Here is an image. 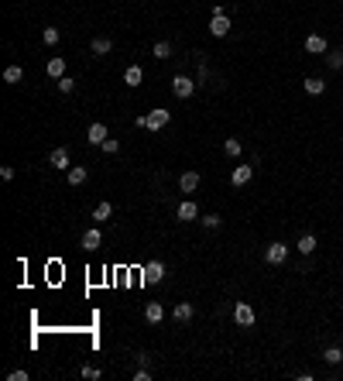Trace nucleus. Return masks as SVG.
Here are the masks:
<instances>
[{
    "mask_svg": "<svg viewBox=\"0 0 343 381\" xmlns=\"http://www.w3.org/2000/svg\"><path fill=\"white\" fill-rule=\"evenodd\" d=\"M264 261L268 265H285L288 261V244H282V241H274V244H268V251H264Z\"/></svg>",
    "mask_w": 343,
    "mask_h": 381,
    "instance_id": "f257e3e1",
    "label": "nucleus"
},
{
    "mask_svg": "<svg viewBox=\"0 0 343 381\" xmlns=\"http://www.w3.org/2000/svg\"><path fill=\"white\" fill-rule=\"evenodd\" d=\"M233 320H237V326H254L258 312H254L251 302H237V306H233Z\"/></svg>",
    "mask_w": 343,
    "mask_h": 381,
    "instance_id": "f03ea898",
    "label": "nucleus"
},
{
    "mask_svg": "<svg viewBox=\"0 0 343 381\" xmlns=\"http://www.w3.org/2000/svg\"><path fill=\"white\" fill-rule=\"evenodd\" d=\"M161 278H165V265H161V261H148V265L141 268V282H144V285H155Z\"/></svg>",
    "mask_w": 343,
    "mask_h": 381,
    "instance_id": "7ed1b4c3",
    "label": "nucleus"
},
{
    "mask_svg": "<svg viewBox=\"0 0 343 381\" xmlns=\"http://www.w3.org/2000/svg\"><path fill=\"white\" fill-rule=\"evenodd\" d=\"M172 93H175L179 100H189L196 93V82L189 79V76H175V79H172Z\"/></svg>",
    "mask_w": 343,
    "mask_h": 381,
    "instance_id": "20e7f679",
    "label": "nucleus"
},
{
    "mask_svg": "<svg viewBox=\"0 0 343 381\" xmlns=\"http://www.w3.org/2000/svg\"><path fill=\"white\" fill-rule=\"evenodd\" d=\"M209 31H213V38H227L230 35V17L227 14H213V17H209Z\"/></svg>",
    "mask_w": 343,
    "mask_h": 381,
    "instance_id": "39448f33",
    "label": "nucleus"
},
{
    "mask_svg": "<svg viewBox=\"0 0 343 381\" xmlns=\"http://www.w3.org/2000/svg\"><path fill=\"white\" fill-rule=\"evenodd\" d=\"M48 165H52V168H58V172H69V168H72V162H69V151H66V148H55L52 155H48Z\"/></svg>",
    "mask_w": 343,
    "mask_h": 381,
    "instance_id": "423d86ee",
    "label": "nucleus"
},
{
    "mask_svg": "<svg viewBox=\"0 0 343 381\" xmlns=\"http://www.w3.org/2000/svg\"><path fill=\"white\" fill-rule=\"evenodd\" d=\"M251 179H254V165H237V168L230 172V182L237 185V189H240V185H247Z\"/></svg>",
    "mask_w": 343,
    "mask_h": 381,
    "instance_id": "0eeeda50",
    "label": "nucleus"
},
{
    "mask_svg": "<svg viewBox=\"0 0 343 381\" xmlns=\"http://www.w3.org/2000/svg\"><path fill=\"white\" fill-rule=\"evenodd\" d=\"M168 120H172V114L158 107V110H151V114H148V131H161V127H168Z\"/></svg>",
    "mask_w": 343,
    "mask_h": 381,
    "instance_id": "6e6552de",
    "label": "nucleus"
},
{
    "mask_svg": "<svg viewBox=\"0 0 343 381\" xmlns=\"http://www.w3.org/2000/svg\"><path fill=\"white\" fill-rule=\"evenodd\" d=\"M306 52H309V55H326L330 45H326V38H323V35H309L306 38Z\"/></svg>",
    "mask_w": 343,
    "mask_h": 381,
    "instance_id": "1a4fd4ad",
    "label": "nucleus"
},
{
    "mask_svg": "<svg viewBox=\"0 0 343 381\" xmlns=\"http://www.w3.org/2000/svg\"><path fill=\"white\" fill-rule=\"evenodd\" d=\"M106 138H110V134H106V124H100V120H96V124H90V131H86V141H90V144H96V148H100Z\"/></svg>",
    "mask_w": 343,
    "mask_h": 381,
    "instance_id": "9d476101",
    "label": "nucleus"
},
{
    "mask_svg": "<svg viewBox=\"0 0 343 381\" xmlns=\"http://www.w3.org/2000/svg\"><path fill=\"white\" fill-rule=\"evenodd\" d=\"M175 217L182 220V223H189V220L199 217V206H196L192 199H182V203H179V209H175Z\"/></svg>",
    "mask_w": 343,
    "mask_h": 381,
    "instance_id": "9b49d317",
    "label": "nucleus"
},
{
    "mask_svg": "<svg viewBox=\"0 0 343 381\" xmlns=\"http://www.w3.org/2000/svg\"><path fill=\"white\" fill-rule=\"evenodd\" d=\"M100 244H103V234H100V227H90V230L82 234V247H86V251H96Z\"/></svg>",
    "mask_w": 343,
    "mask_h": 381,
    "instance_id": "f8f14e48",
    "label": "nucleus"
},
{
    "mask_svg": "<svg viewBox=\"0 0 343 381\" xmlns=\"http://www.w3.org/2000/svg\"><path fill=\"white\" fill-rule=\"evenodd\" d=\"M179 189L182 193H196L199 189V172H182L179 175Z\"/></svg>",
    "mask_w": 343,
    "mask_h": 381,
    "instance_id": "ddd939ff",
    "label": "nucleus"
},
{
    "mask_svg": "<svg viewBox=\"0 0 343 381\" xmlns=\"http://www.w3.org/2000/svg\"><path fill=\"white\" fill-rule=\"evenodd\" d=\"M144 320H148V323H161V320H165V306H161V302H148V306H144Z\"/></svg>",
    "mask_w": 343,
    "mask_h": 381,
    "instance_id": "4468645a",
    "label": "nucleus"
},
{
    "mask_svg": "<svg viewBox=\"0 0 343 381\" xmlns=\"http://www.w3.org/2000/svg\"><path fill=\"white\" fill-rule=\"evenodd\" d=\"M66 179H69V185H82L86 179H90V172H86V165H72L66 172Z\"/></svg>",
    "mask_w": 343,
    "mask_h": 381,
    "instance_id": "2eb2a0df",
    "label": "nucleus"
},
{
    "mask_svg": "<svg viewBox=\"0 0 343 381\" xmlns=\"http://www.w3.org/2000/svg\"><path fill=\"white\" fill-rule=\"evenodd\" d=\"M141 79H144V69H141V66H127V69H124V82L131 86V90L141 86Z\"/></svg>",
    "mask_w": 343,
    "mask_h": 381,
    "instance_id": "dca6fc26",
    "label": "nucleus"
},
{
    "mask_svg": "<svg viewBox=\"0 0 343 381\" xmlns=\"http://www.w3.org/2000/svg\"><path fill=\"white\" fill-rule=\"evenodd\" d=\"M90 52L93 55H110V52H114V41H110V38H93Z\"/></svg>",
    "mask_w": 343,
    "mask_h": 381,
    "instance_id": "f3484780",
    "label": "nucleus"
},
{
    "mask_svg": "<svg viewBox=\"0 0 343 381\" xmlns=\"http://www.w3.org/2000/svg\"><path fill=\"white\" fill-rule=\"evenodd\" d=\"M295 251L298 254H312V251H316V237H312V234H302L298 244H295Z\"/></svg>",
    "mask_w": 343,
    "mask_h": 381,
    "instance_id": "a211bd4d",
    "label": "nucleus"
},
{
    "mask_svg": "<svg viewBox=\"0 0 343 381\" xmlns=\"http://www.w3.org/2000/svg\"><path fill=\"white\" fill-rule=\"evenodd\" d=\"M48 76H52V79H62V76H66V58H48Z\"/></svg>",
    "mask_w": 343,
    "mask_h": 381,
    "instance_id": "6ab92c4d",
    "label": "nucleus"
},
{
    "mask_svg": "<svg viewBox=\"0 0 343 381\" xmlns=\"http://www.w3.org/2000/svg\"><path fill=\"white\" fill-rule=\"evenodd\" d=\"M172 316H175L179 323H189V320H192V306H189V302H179V306L172 309Z\"/></svg>",
    "mask_w": 343,
    "mask_h": 381,
    "instance_id": "aec40b11",
    "label": "nucleus"
},
{
    "mask_svg": "<svg viewBox=\"0 0 343 381\" xmlns=\"http://www.w3.org/2000/svg\"><path fill=\"white\" fill-rule=\"evenodd\" d=\"M21 79H24V69H21V66H7V69H4V82H11V86H17Z\"/></svg>",
    "mask_w": 343,
    "mask_h": 381,
    "instance_id": "412c9836",
    "label": "nucleus"
},
{
    "mask_svg": "<svg viewBox=\"0 0 343 381\" xmlns=\"http://www.w3.org/2000/svg\"><path fill=\"white\" fill-rule=\"evenodd\" d=\"M41 41H45L48 48L58 45V41H62V31H58V28H45V31H41Z\"/></svg>",
    "mask_w": 343,
    "mask_h": 381,
    "instance_id": "4be33fe9",
    "label": "nucleus"
},
{
    "mask_svg": "<svg viewBox=\"0 0 343 381\" xmlns=\"http://www.w3.org/2000/svg\"><path fill=\"white\" fill-rule=\"evenodd\" d=\"M306 93H309V96H319V93H326V82L312 76V79H306Z\"/></svg>",
    "mask_w": 343,
    "mask_h": 381,
    "instance_id": "5701e85b",
    "label": "nucleus"
},
{
    "mask_svg": "<svg viewBox=\"0 0 343 381\" xmlns=\"http://www.w3.org/2000/svg\"><path fill=\"white\" fill-rule=\"evenodd\" d=\"M323 361H326V364H340L343 350H340V347H326V350H323Z\"/></svg>",
    "mask_w": 343,
    "mask_h": 381,
    "instance_id": "b1692460",
    "label": "nucleus"
},
{
    "mask_svg": "<svg viewBox=\"0 0 343 381\" xmlns=\"http://www.w3.org/2000/svg\"><path fill=\"white\" fill-rule=\"evenodd\" d=\"M326 66H330V69H343V52H340V48L326 52Z\"/></svg>",
    "mask_w": 343,
    "mask_h": 381,
    "instance_id": "393cba45",
    "label": "nucleus"
},
{
    "mask_svg": "<svg viewBox=\"0 0 343 381\" xmlns=\"http://www.w3.org/2000/svg\"><path fill=\"white\" fill-rule=\"evenodd\" d=\"M110 217H114V206H110V203H100V206L93 209V220H100V223H103V220H110Z\"/></svg>",
    "mask_w": 343,
    "mask_h": 381,
    "instance_id": "a878e982",
    "label": "nucleus"
},
{
    "mask_svg": "<svg viewBox=\"0 0 343 381\" xmlns=\"http://www.w3.org/2000/svg\"><path fill=\"white\" fill-rule=\"evenodd\" d=\"M223 151H227L230 158H240V141L237 138H227V141H223Z\"/></svg>",
    "mask_w": 343,
    "mask_h": 381,
    "instance_id": "bb28decb",
    "label": "nucleus"
},
{
    "mask_svg": "<svg viewBox=\"0 0 343 381\" xmlns=\"http://www.w3.org/2000/svg\"><path fill=\"white\" fill-rule=\"evenodd\" d=\"M155 58H172V41H155Z\"/></svg>",
    "mask_w": 343,
    "mask_h": 381,
    "instance_id": "cd10ccee",
    "label": "nucleus"
},
{
    "mask_svg": "<svg viewBox=\"0 0 343 381\" xmlns=\"http://www.w3.org/2000/svg\"><path fill=\"white\" fill-rule=\"evenodd\" d=\"M199 223H203L206 230H217V227H220V223H223V220H220V217H217V213H206V217H203V220H199Z\"/></svg>",
    "mask_w": 343,
    "mask_h": 381,
    "instance_id": "c85d7f7f",
    "label": "nucleus"
},
{
    "mask_svg": "<svg viewBox=\"0 0 343 381\" xmlns=\"http://www.w3.org/2000/svg\"><path fill=\"white\" fill-rule=\"evenodd\" d=\"M100 148L106 151V155H117V151H120V141H117V138H106V141L100 144Z\"/></svg>",
    "mask_w": 343,
    "mask_h": 381,
    "instance_id": "c756f323",
    "label": "nucleus"
},
{
    "mask_svg": "<svg viewBox=\"0 0 343 381\" xmlns=\"http://www.w3.org/2000/svg\"><path fill=\"white\" fill-rule=\"evenodd\" d=\"M58 90H62V93H72V90H76V79H72V76H62V79H58Z\"/></svg>",
    "mask_w": 343,
    "mask_h": 381,
    "instance_id": "7c9ffc66",
    "label": "nucleus"
},
{
    "mask_svg": "<svg viewBox=\"0 0 343 381\" xmlns=\"http://www.w3.org/2000/svg\"><path fill=\"white\" fill-rule=\"evenodd\" d=\"M0 175H4V179H7V182H11L14 175H17V168H14V165H0Z\"/></svg>",
    "mask_w": 343,
    "mask_h": 381,
    "instance_id": "2f4dec72",
    "label": "nucleus"
},
{
    "mask_svg": "<svg viewBox=\"0 0 343 381\" xmlns=\"http://www.w3.org/2000/svg\"><path fill=\"white\" fill-rule=\"evenodd\" d=\"M82 378H90V381H96V378H100V368H82Z\"/></svg>",
    "mask_w": 343,
    "mask_h": 381,
    "instance_id": "473e14b6",
    "label": "nucleus"
},
{
    "mask_svg": "<svg viewBox=\"0 0 343 381\" xmlns=\"http://www.w3.org/2000/svg\"><path fill=\"white\" fill-rule=\"evenodd\" d=\"M7 378H11V381H28V371H11Z\"/></svg>",
    "mask_w": 343,
    "mask_h": 381,
    "instance_id": "72a5a7b5",
    "label": "nucleus"
},
{
    "mask_svg": "<svg viewBox=\"0 0 343 381\" xmlns=\"http://www.w3.org/2000/svg\"><path fill=\"white\" fill-rule=\"evenodd\" d=\"M134 381H151V371H148V368H141V371L134 374Z\"/></svg>",
    "mask_w": 343,
    "mask_h": 381,
    "instance_id": "f704fd0d",
    "label": "nucleus"
}]
</instances>
